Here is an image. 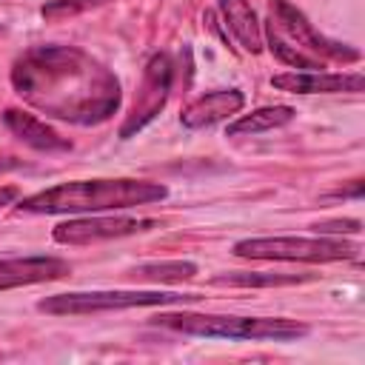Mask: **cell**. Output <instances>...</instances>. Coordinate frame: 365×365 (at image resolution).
Instances as JSON below:
<instances>
[{"mask_svg":"<svg viewBox=\"0 0 365 365\" xmlns=\"http://www.w3.org/2000/svg\"><path fill=\"white\" fill-rule=\"evenodd\" d=\"M9 80L29 108L71 125H100L123 103L117 74L77 46H31L14 57Z\"/></svg>","mask_w":365,"mask_h":365,"instance_id":"cell-1","label":"cell"},{"mask_svg":"<svg viewBox=\"0 0 365 365\" xmlns=\"http://www.w3.org/2000/svg\"><path fill=\"white\" fill-rule=\"evenodd\" d=\"M168 197L163 182L151 180H71L17 200L20 214H100V211H125L134 205H151Z\"/></svg>","mask_w":365,"mask_h":365,"instance_id":"cell-2","label":"cell"},{"mask_svg":"<svg viewBox=\"0 0 365 365\" xmlns=\"http://www.w3.org/2000/svg\"><path fill=\"white\" fill-rule=\"evenodd\" d=\"M262 40L271 54L297 68V71H319L325 63H359L362 51L351 43L334 40L322 34L294 3L268 0V26Z\"/></svg>","mask_w":365,"mask_h":365,"instance_id":"cell-3","label":"cell"},{"mask_svg":"<svg viewBox=\"0 0 365 365\" xmlns=\"http://www.w3.org/2000/svg\"><path fill=\"white\" fill-rule=\"evenodd\" d=\"M160 328L180 331L205 339H240V342H294L311 334L299 319L288 317H237V314H197V311H168L151 319Z\"/></svg>","mask_w":365,"mask_h":365,"instance_id":"cell-4","label":"cell"},{"mask_svg":"<svg viewBox=\"0 0 365 365\" xmlns=\"http://www.w3.org/2000/svg\"><path fill=\"white\" fill-rule=\"evenodd\" d=\"M197 294H177V291H140V288H114V291H68L51 294L37 302V311L54 317H83V314H106V311H125V308H163L180 302H197Z\"/></svg>","mask_w":365,"mask_h":365,"instance_id":"cell-5","label":"cell"},{"mask_svg":"<svg viewBox=\"0 0 365 365\" xmlns=\"http://www.w3.org/2000/svg\"><path fill=\"white\" fill-rule=\"evenodd\" d=\"M362 245L342 237H248L234 242V254L242 259H279V262H339L359 259Z\"/></svg>","mask_w":365,"mask_h":365,"instance_id":"cell-6","label":"cell"},{"mask_svg":"<svg viewBox=\"0 0 365 365\" xmlns=\"http://www.w3.org/2000/svg\"><path fill=\"white\" fill-rule=\"evenodd\" d=\"M174 74H177V66H174L168 51L151 54V60L145 63L143 83H140V91L134 97V106H131V111L125 114V120L120 125V137L123 140H128L137 131H143L165 108V103L171 97V88H174Z\"/></svg>","mask_w":365,"mask_h":365,"instance_id":"cell-7","label":"cell"},{"mask_svg":"<svg viewBox=\"0 0 365 365\" xmlns=\"http://www.w3.org/2000/svg\"><path fill=\"white\" fill-rule=\"evenodd\" d=\"M160 228V220L154 217H74L66 220L60 225L51 228V240L60 245H91V242H106V240H120V237H131V234H143V231H154Z\"/></svg>","mask_w":365,"mask_h":365,"instance_id":"cell-8","label":"cell"},{"mask_svg":"<svg viewBox=\"0 0 365 365\" xmlns=\"http://www.w3.org/2000/svg\"><path fill=\"white\" fill-rule=\"evenodd\" d=\"M271 86L288 94H359L365 88V77L359 71H279L271 77Z\"/></svg>","mask_w":365,"mask_h":365,"instance_id":"cell-9","label":"cell"},{"mask_svg":"<svg viewBox=\"0 0 365 365\" xmlns=\"http://www.w3.org/2000/svg\"><path fill=\"white\" fill-rule=\"evenodd\" d=\"M68 274H71V265L60 257H46V254L6 257V259H0V291L51 282V279H63Z\"/></svg>","mask_w":365,"mask_h":365,"instance_id":"cell-10","label":"cell"},{"mask_svg":"<svg viewBox=\"0 0 365 365\" xmlns=\"http://www.w3.org/2000/svg\"><path fill=\"white\" fill-rule=\"evenodd\" d=\"M245 106V94L240 88H217V91H205L197 100H191L182 111H180V123L191 131L197 128H208L220 120H228L234 114H240Z\"/></svg>","mask_w":365,"mask_h":365,"instance_id":"cell-11","label":"cell"},{"mask_svg":"<svg viewBox=\"0 0 365 365\" xmlns=\"http://www.w3.org/2000/svg\"><path fill=\"white\" fill-rule=\"evenodd\" d=\"M3 125L11 131V137H17L23 145L34 148V151H68L71 143L66 137H60L46 120L23 111V108H6L3 111Z\"/></svg>","mask_w":365,"mask_h":365,"instance_id":"cell-12","label":"cell"},{"mask_svg":"<svg viewBox=\"0 0 365 365\" xmlns=\"http://www.w3.org/2000/svg\"><path fill=\"white\" fill-rule=\"evenodd\" d=\"M220 14L225 20V29L231 31V37L248 51V54H259L265 40H262V26L257 20V11L251 9L248 0H217Z\"/></svg>","mask_w":365,"mask_h":365,"instance_id":"cell-13","label":"cell"},{"mask_svg":"<svg viewBox=\"0 0 365 365\" xmlns=\"http://www.w3.org/2000/svg\"><path fill=\"white\" fill-rule=\"evenodd\" d=\"M294 117H297V108H291V106H262V108H254L251 114H240L234 123H228L225 137H257V134H265V131L294 123Z\"/></svg>","mask_w":365,"mask_h":365,"instance_id":"cell-14","label":"cell"},{"mask_svg":"<svg viewBox=\"0 0 365 365\" xmlns=\"http://www.w3.org/2000/svg\"><path fill=\"white\" fill-rule=\"evenodd\" d=\"M197 274V262L188 259H171V262H145L137 265L128 277L134 279H154V282H182Z\"/></svg>","mask_w":365,"mask_h":365,"instance_id":"cell-15","label":"cell"},{"mask_svg":"<svg viewBox=\"0 0 365 365\" xmlns=\"http://www.w3.org/2000/svg\"><path fill=\"white\" fill-rule=\"evenodd\" d=\"M305 277L297 274H265V271H251V274H225V277H214V285H288V282H299Z\"/></svg>","mask_w":365,"mask_h":365,"instance_id":"cell-16","label":"cell"},{"mask_svg":"<svg viewBox=\"0 0 365 365\" xmlns=\"http://www.w3.org/2000/svg\"><path fill=\"white\" fill-rule=\"evenodd\" d=\"M103 3H108V0H48V3L40 9V14H43V20L60 23V20H66V17H77V14L88 11V9H97V6H103Z\"/></svg>","mask_w":365,"mask_h":365,"instance_id":"cell-17","label":"cell"},{"mask_svg":"<svg viewBox=\"0 0 365 365\" xmlns=\"http://www.w3.org/2000/svg\"><path fill=\"white\" fill-rule=\"evenodd\" d=\"M311 228L317 234H359L362 222L359 220H328V222H314Z\"/></svg>","mask_w":365,"mask_h":365,"instance_id":"cell-18","label":"cell"},{"mask_svg":"<svg viewBox=\"0 0 365 365\" xmlns=\"http://www.w3.org/2000/svg\"><path fill=\"white\" fill-rule=\"evenodd\" d=\"M20 200V188L17 185H0V208L14 205Z\"/></svg>","mask_w":365,"mask_h":365,"instance_id":"cell-19","label":"cell"},{"mask_svg":"<svg viewBox=\"0 0 365 365\" xmlns=\"http://www.w3.org/2000/svg\"><path fill=\"white\" fill-rule=\"evenodd\" d=\"M0 37H3V26H0Z\"/></svg>","mask_w":365,"mask_h":365,"instance_id":"cell-20","label":"cell"}]
</instances>
